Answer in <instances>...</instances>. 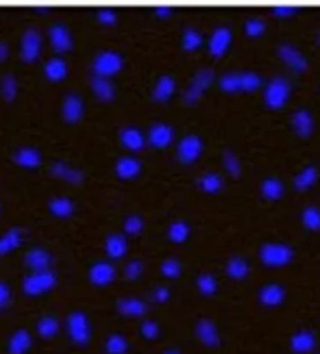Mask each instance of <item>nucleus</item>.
<instances>
[{
	"label": "nucleus",
	"mask_w": 320,
	"mask_h": 354,
	"mask_svg": "<svg viewBox=\"0 0 320 354\" xmlns=\"http://www.w3.org/2000/svg\"><path fill=\"white\" fill-rule=\"evenodd\" d=\"M48 209H51V213L55 215V218H70L72 211H74V207H72V203H70L68 198H55V200H51Z\"/></svg>",
	"instance_id": "obj_43"
},
{
	"label": "nucleus",
	"mask_w": 320,
	"mask_h": 354,
	"mask_svg": "<svg viewBox=\"0 0 320 354\" xmlns=\"http://www.w3.org/2000/svg\"><path fill=\"white\" fill-rule=\"evenodd\" d=\"M0 94H3V98L7 102H11L15 98V94H18V83H15L11 74H5L3 79H0Z\"/></svg>",
	"instance_id": "obj_47"
},
{
	"label": "nucleus",
	"mask_w": 320,
	"mask_h": 354,
	"mask_svg": "<svg viewBox=\"0 0 320 354\" xmlns=\"http://www.w3.org/2000/svg\"><path fill=\"white\" fill-rule=\"evenodd\" d=\"M203 140L198 135L190 133V135H183L179 144H177V161L183 165H192L201 159L203 155Z\"/></svg>",
	"instance_id": "obj_6"
},
{
	"label": "nucleus",
	"mask_w": 320,
	"mask_h": 354,
	"mask_svg": "<svg viewBox=\"0 0 320 354\" xmlns=\"http://www.w3.org/2000/svg\"><path fill=\"white\" fill-rule=\"evenodd\" d=\"M194 333H196V339L201 342L205 348H218L220 342H222L218 326L213 324V319H209V317L198 319L196 326H194Z\"/></svg>",
	"instance_id": "obj_11"
},
{
	"label": "nucleus",
	"mask_w": 320,
	"mask_h": 354,
	"mask_svg": "<svg viewBox=\"0 0 320 354\" xmlns=\"http://www.w3.org/2000/svg\"><path fill=\"white\" fill-rule=\"evenodd\" d=\"M222 167L224 172L231 176V178H240L242 176V161L240 157L231 148H222Z\"/></svg>",
	"instance_id": "obj_35"
},
{
	"label": "nucleus",
	"mask_w": 320,
	"mask_h": 354,
	"mask_svg": "<svg viewBox=\"0 0 320 354\" xmlns=\"http://www.w3.org/2000/svg\"><path fill=\"white\" fill-rule=\"evenodd\" d=\"M316 44L320 46V30H318V35H316Z\"/></svg>",
	"instance_id": "obj_58"
},
{
	"label": "nucleus",
	"mask_w": 320,
	"mask_h": 354,
	"mask_svg": "<svg viewBox=\"0 0 320 354\" xmlns=\"http://www.w3.org/2000/svg\"><path fill=\"white\" fill-rule=\"evenodd\" d=\"M299 220L305 230H310V233H320V207H316V205L303 207Z\"/></svg>",
	"instance_id": "obj_27"
},
{
	"label": "nucleus",
	"mask_w": 320,
	"mask_h": 354,
	"mask_svg": "<svg viewBox=\"0 0 320 354\" xmlns=\"http://www.w3.org/2000/svg\"><path fill=\"white\" fill-rule=\"evenodd\" d=\"M166 354H181V352H177V350H168Z\"/></svg>",
	"instance_id": "obj_57"
},
{
	"label": "nucleus",
	"mask_w": 320,
	"mask_h": 354,
	"mask_svg": "<svg viewBox=\"0 0 320 354\" xmlns=\"http://www.w3.org/2000/svg\"><path fill=\"white\" fill-rule=\"evenodd\" d=\"M264 89V79L259 72L242 70L240 72V94H255V91Z\"/></svg>",
	"instance_id": "obj_25"
},
{
	"label": "nucleus",
	"mask_w": 320,
	"mask_h": 354,
	"mask_svg": "<svg viewBox=\"0 0 320 354\" xmlns=\"http://www.w3.org/2000/svg\"><path fill=\"white\" fill-rule=\"evenodd\" d=\"M312 354H320V352H312Z\"/></svg>",
	"instance_id": "obj_59"
},
{
	"label": "nucleus",
	"mask_w": 320,
	"mask_h": 354,
	"mask_svg": "<svg viewBox=\"0 0 320 354\" xmlns=\"http://www.w3.org/2000/svg\"><path fill=\"white\" fill-rule=\"evenodd\" d=\"M142 335H144V339H148V342L157 339V337H159V326L155 324V322L144 319L142 322Z\"/></svg>",
	"instance_id": "obj_50"
},
{
	"label": "nucleus",
	"mask_w": 320,
	"mask_h": 354,
	"mask_svg": "<svg viewBox=\"0 0 320 354\" xmlns=\"http://www.w3.org/2000/svg\"><path fill=\"white\" fill-rule=\"evenodd\" d=\"M42 53V37L35 28H26L24 35H22V44H20V55H22V61L24 64H33L37 61Z\"/></svg>",
	"instance_id": "obj_15"
},
{
	"label": "nucleus",
	"mask_w": 320,
	"mask_h": 354,
	"mask_svg": "<svg viewBox=\"0 0 320 354\" xmlns=\"http://www.w3.org/2000/svg\"><path fill=\"white\" fill-rule=\"evenodd\" d=\"M146 142L152 148L163 150V148H168V146L175 142V129L170 124H166V122H155V124L148 129Z\"/></svg>",
	"instance_id": "obj_12"
},
{
	"label": "nucleus",
	"mask_w": 320,
	"mask_h": 354,
	"mask_svg": "<svg viewBox=\"0 0 320 354\" xmlns=\"http://www.w3.org/2000/svg\"><path fill=\"white\" fill-rule=\"evenodd\" d=\"M57 279L53 272H35L26 276V279L22 281V289L26 296H39V294H46V291H51L55 287Z\"/></svg>",
	"instance_id": "obj_9"
},
{
	"label": "nucleus",
	"mask_w": 320,
	"mask_h": 354,
	"mask_svg": "<svg viewBox=\"0 0 320 354\" xmlns=\"http://www.w3.org/2000/svg\"><path fill=\"white\" fill-rule=\"evenodd\" d=\"M285 298H287V291L279 283H268L257 289V302L262 304L264 309H277V306L285 302Z\"/></svg>",
	"instance_id": "obj_10"
},
{
	"label": "nucleus",
	"mask_w": 320,
	"mask_h": 354,
	"mask_svg": "<svg viewBox=\"0 0 320 354\" xmlns=\"http://www.w3.org/2000/svg\"><path fill=\"white\" fill-rule=\"evenodd\" d=\"M13 161L18 163L20 167H26V170H35V167L42 163V157L35 148H20L13 155Z\"/></svg>",
	"instance_id": "obj_32"
},
{
	"label": "nucleus",
	"mask_w": 320,
	"mask_h": 354,
	"mask_svg": "<svg viewBox=\"0 0 320 354\" xmlns=\"http://www.w3.org/2000/svg\"><path fill=\"white\" fill-rule=\"evenodd\" d=\"M68 333L72 337V342L76 346H85L89 342V322L85 317V313L74 311L68 317Z\"/></svg>",
	"instance_id": "obj_13"
},
{
	"label": "nucleus",
	"mask_w": 320,
	"mask_h": 354,
	"mask_svg": "<svg viewBox=\"0 0 320 354\" xmlns=\"http://www.w3.org/2000/svg\"><path fill=\"white\" fill-rule=\"evenodd\" d=\"M159 272H161L163 279H179L181 272H183V270H181V261H179V259H175V257L161 261Z\"/></svg>",
	"instance_id": "obj_46"
},
{
	"label": "nucleus",
	"mask_w": 320,
	"mask_h": 354,
	"mask_svg": "<svg viewBox=\"0 0 320 354\" xmlns=\"http://www.w3.org/2000/svg\"><path fill=\"white\" fill-rule=\"evenodd\" d=\"M44 74H46V79L53 81V83L64 81L66 76H68V66H66V61H64V59H51L48 64L44 66Z\"/></svg>",
	"instance_id": "obj_34"
},
{
	"label": "nucleus",
	"mask_w": 320,
	"mask_h": 354,
	"mask_svg": "<svg viewBox=\"0 0 320 354\" xmlns=\"http://www.w3.org/2000/svg\"><path fill=\"white\" fill-rule=\"evenodd\" d=\"M30 348V335L26 330H18L9 339V354H24Z\"/></svg>",
	"instance_id": "obj_41"
},
{
	"label": "nucleus",
	"mask_w": 320,
	"mask_h": 354,
	"mask_svg": "<svg viewBox=\"0 0 320 354\" xmlns=\"http://www.w3.org/2000/svg\"><path fill=\"white\" fill-rule=\"evenodd\" d=\"M290 129H292V133L299 137V140H310L316 131V122H314L312 111L305 109V106L294 109L292 115H290Z\"/></svg>",
	"instance_id": "obj_8"
},
{
	"label": "nucleus",
	"mask_w": 320,
	"mask_h": 354,
	"mask_svg": "<svg viewBox=\"0 0 320 354\" xmlns=\"http://www.w3.org/2000/svg\"><path fill=\"white\" fill-rule=\"evenodd\" d=\"M142 270H144V266H142V261H131V263L125 268V276L129 281H135L137 276L142 274Z\"/></svg>",
	"instance_id": "obj_52"
},
{
	"label": "nucleus",
	"mask_w": 320,
	"mask_h": 354,
	"mask_svg": "<svg viewBox=\"0 0 320 354\" xmlns=\"http://www.w3.org/2000/svg\"><path fill=\"white\" fill-rule=\"evenodd\" d=\"M120 144L125 146L127 150H131V152H140V150H144L146 140H144V135L137 129L125 127V129L120 131Z\"/></svg>",
	"instance_id": "obj_24"
},
{
	"label": "nucleus",
	"mask_w": 320,
	"mask_h": 354,
	"mask_svg": "<svg viewBox=\"0 0 320 354\" xmlns=\"http://www.w3.org/2000/svg\"><path fill=\"white\" fill-rule=\"evenodd\" d=\"M107 354H127L129 344L122 335H109L107 337V344H105Z\"/></svg>",
	"instance_id": "obj_44"
},
{
	"label": "nucleus",
	"mask_w": 320,
	"mask_h": 354,
	"mask_svg": "<svg viewBox=\"0 0 320 354\" xmlns=\"http://www.w3.org/2000/svg\"><path fill=\"white\" fill-rule=\"evenodd\" d=\"M175 89H177L175 79L170 74H163L157 79L155 87H152V100H155V102H168L175 96Z\"/></svg>",
	"instance_id": "obj_22"
},
{
	"label": "nucleus",
	"mask_w": 320,
	"mask_h": 354,
	"mask_svg": "<svg viewBox=\"0 0 320 354\" xmlns=\"http://www.w3.org/2000/svg\"><path fill=\"white\" fill-rule=\"evenodd\" d=\"M196 291H198V294H201L203 298L216 296V291H218V279H216L213 274H209V272L198 274V279H196Z\"/></svg>",
	"instance_id": "obj_33"
},
{
	"label": "nucleus",
	"mask_w": 320,
	"mask_h": 354,
	"mask_svg": "<svg viewBox=\"0 0 320 354\" xmlns=\"http://www.w3.org/2000/svg\"><path fill=\"white\" fill-rule=\"evenodd\" d=\"M318 178H320L318 167L314 163H308V165L301 167V170L292 176V187L296 192H310L314 185L318 183Z\"/></svg>",
	"instance_id": "obj_18"
},
{
	"label": "nucleus",
	"mask_w": 320,
	"mask_h": 354,
	"mask_svg": "<svg viewBox=\"0 0 320 354\" xmlns=\"http://www.w3.org/2000/svg\"><path fill=\"white\" fill-rule=\"evenodd\" d=\"M37 333L39 337H44V339H51V337H55L59 333V322L55 317H42L37 322Z\"/></svg>",
	"instance_id": "obj_45"
},
{
	"label": "nucleus",
	"mask_w": 320,
	"mask_h": 354,
	"mask_svg": "<svg viewBox=\"0 0 320 354\" xmlns=\"http://www.w3.org/2000/svg\"><path fill=\"white\" fill-rule=\"evenodd\" d=\"M125 66V61L122 57L114 50H105V53H98L91 61V70H94V76H100V79H109V76L118 74Z\"/></svg>",
	"instance_id": "obj_7"
},
{
	"label": "nucleus",
	"mask_w": 320,
	"mask_h": 354,
	"mask_svg": "<svg viewBox=\"0 0 320 354\" xmlns=\"http://www.w3.org/2000/svg\"><path fill=\"white\" fill-rule=\"evenodd\" d=\"M24 263L30 270H35V272H46L51 266V254L46 250H42V248H33V250H28L24 254Z\"/></svg>",
	"instance_id": "obj_29"
},
{
	"label": "nucleus",
	"mask_w": 320,
	"mask_h": 354,
	"mask_svg": "<svg viewBox=\"0 0 320 354\" xmlns=\"http://www.w3.org/2000/svg\"><path fill=\"white\" fill-rule=\"evenodd\" d=\"M257 257H259V263L262 266H266L270 270H281L294 261V248L283 241H266L259 245Z\"/></svg>",
	"instance_id": "obj_2"
},
{
	"label": "nucleus",
	"mask_w": 320,
	"mask_h": 354,
	"mask_svg": "<svg viewBox=\"0 0 320 354\" xmlns=\"http://www.w3.org/2000/svg\"><path fill=\"white\" fill-rule=\"evenodd\" d=\"M231 41H233L231 26H226V24L216 26L209 33V37H207V53H209V57L222 59L226 55V50L231 48Z\"/></svg>",
	"instance_id": "obj_5"
},
{
	"label": "nucleus",
	"mask_w": 320,
	"mask_h": 354,
	"mask_svg": "<svg viewBox=\"0 0 320 354\" xmlns=\"http://www.w3.org/2000/svg\"><path fill=\"white\" fill-rule=\"evenodd\" d=\"M196 187L207 196H216L224 189V178L218 172H203L196 178Z\"/></svg>",
	"instance_id": "obj_20"
},
{
	"label": "nucleus",
	"mask_w": 320,
	"mask_h": 354,
	"mask_svg": "<svg viewBox=\"0 0 320 354\" xmlns=\"http://www.w3.org/2000/svg\"><path fill=\"white\" fill-rule=\"evenodd\" d=\"M290 96H292V83H290L287 76H272L264 83L262 89V102L266 109L270 111H281L283 106L290 102Z\"/></svg>",
	"instance_id": "obj_1"
},
{
	"label": "nucleus",
	"mask_w": 320,
	"mask_h": 354,
	"mask_svg": "<svg viewBox=\"0 0 320 354\" xmlns=\"http://www.w3.org/2000/svg\"><path fill=\"white\" fill-rule=\"evenodd\" d=\"M285 194V185L277 176H264L259 180V196H262L266 203H277Z\"/></svg>",
	"instance_id": "obj_17"
},
{
	"label": "nucleus",
	"mask_w": 320,
	"mask_h": 354,
	"mask_svg": "<svg viewBox=\"0 0 320 354\" xmlns=\"http://www.w3.org/2000/svg\"><path fill=\"white\" fill-rule=\"evenodd\" d=\"M203 44H207V41L203 39V35L198 33L194 26L183 28V33H181V48L183 50H186V53H196Z\"/></svg>",
	"instance_id": "obj_30"
},
{
	"label": "nucleus",
	"mask_w": 320,
	"mask_h": 354,
	"mask_svg": "<svg viewBox=\"0 0 320 354\" xmlns=\"http://www.w3.org/2000/svg\"><path fill=\"white\" fill-rule=\"evenodd\" d=\"M270 13L274 15V18H290V15L301 13V7H296V5H274L270 9Z\"/></svg>",
	"instance_id": "obj_49"
},
{
	"label": "nucleus",
	"mask_w": 320,
	"mask_h": 354,
	"mask_svg": "<svg viewBox=\"0 0 320 354\" xmlns=\"http://www.w3.org/2000/svg\"><path fill=\"white\" fill-rule=\"evenodd\" d=\"M218 87L222 94L238 96L240 94V72H224L218 76Z\"/></svg>",
	"instance_id": "obj_37"
},
{
	"label": "nucleus",
	"mask_w": 320,
	"mask_h": 354,
	"mask_svg": "<svg viewBox=\"0 0 320 354\" xmlns=\"http://www.w3.org/2000/svg\"><path fill=\"white\" fill-rule=\"evenodd\" d=\"M83 109L85 104L83 100L76 96V94H70L66 100H64V106H61V115H64L66 122H70V124H74V122H79L83 118Z\"/></svg>",
	"instance_id": "obj_23"
},
{
	"label": "nucleus",
	"mask_w": 320,
	"mask_h": 354,
	"mask_svg": "<svg viewBox=\"0 0 320 354\" xmlns=\"http://www.w3.org/2000/svg\"><path fill=\"white\" fill-rule=\"evenodd\" d=\"M20 241H22V235H20V230H15V228H11V230H7V233L0 237V257L3 254H7V252H11V250H15L20 245Z\"/></svg>",
	"instance_id": "obj_42"
},
{
	"label": "nucleus",
	"mask_w": 320,
	"mask_h": 354,
	"mask_svg": "<svg viewBox=\"0 0 320 354\" xmlns=\"http://www.w3.org/2000/svg\"><path fill=\"white\" fill-rule=\"evenodd\" d=\"M91 91H94V96L103 102H112L116 98V87L112 85L109 79H100V76H91Z\"/></svg>",
	"instance_id": "obj_26"
},
{
	"label": "nucleus",
	"mask_w": 320,
	"mask_h": 354,
	"mask_svg": "<svg viewBox=\"0 0 320 354\" xmlns=\"http://www.w3.org/2000/svg\"><path fill=\"white\" fill-rule=\"evenodd\" d=\"M224 274H226V279H231V281H244V279H249V276H251V263H249V259H244L240 254L229 257L224 261Z\"/></svg>",
	"instance_id": "obj_16"
},
{
	"label": "nucleus",
	"mask_w": 320,
	"mask_h": 354,
	"mask_svg": "<svg viewBox=\"0 0 320 354\" xmlns=\"http://www.w3.org/2000/svg\"><path fill=\"white\" fill-rule=\"evenodd\" d=\"M7 302H9V287L3 281H0V309L7 306Z\"/></svg>",
	"instance_id": "obj_54"
},
{
	"label": "nucleus",
	"mask_w": 320,
	"mask_h": 354,
	"mask_svg": "<svg viewBox=\"0 0 320 354\" xmlns=\"http://www.w3.org/2000/svg\"><path fill=\"white\" fill-rule=\"evenodd\" d=\"M140 172H142V163L137 161L135 157H120L118 163H116V174L120 178H125V180L135 178Z\"/></svg>",
	"instance_id": "obj_28"
},
{
	"label": "nucleus",
	"mask_w": 320,
	"mask_h": 354,
	"mask_svg": "<svg viewBox=\"0 0 320 354\" xmlns=\"http://www.w3.org/2000/svg\"><path fill=\"white\" fill-rule=\"evenodd\" d=\"M118 313L129 315V317H142L146 313V304L140 298H122L118 300Z\"/></svg>",
	"instance_id": "obj_31"
},
{
	"label": "nucleus",
	"mask_w": 320,
	"mask_h": 354,
	"mask_svg": "<svg viewBox=\"0 0 320 354\" xmlns=\"http://www.w3.org/2000/svg\"><path fill=\"white\" fill-rule=\"evenodd\" d=\"M155 15H157V18H168V15H172V9L170 7H157Z\"/></svg>",
	"instance_id": "obj_55"
},
{
	"label": "nucleus",
	"mask_w": 320,
	"mask_h": 354,
	"mask_svg": "<svg viewBox=\"0 0 320 354\" xmlns=\"http://www.w3.org/2000/svg\"><path fill=\"white\" fill-rule=\"evenodd\" d=\"M266 28H268L266 20H264V18H259V15L247 18V20H244V26H242L244 35L251 37V39H259V37H262V35L266 33Z\"/></svg>",
	"instance_id": "obj_38"
},
{
	"label": "nucleus",
	"mask_w": 320,
	"mask_h": 354,
	"mask_svg": "<svg viewBox=\"0 0 320 354\" xmlns=\"http://www.w3.org/2000/svg\"><path fill=\"white\" fill-rule=\"evenodd\" d=\"M190 224L188 222H183V220H175L170 226H168V239H170L172 243H183V241H188L190 237Z\"/></svg>",
	"instance_id": "obj_40"
},
{
	"label": "nucleus",
	"mask_w": 320,
	"mask_h": 354,
	"mask_svg": "<svg viewBox=\"0 0 320 354\" xmlns=\"http://www.w3.org/2000/svg\"><path fill=\"white\" fill-rule=\"evenodd\" d=\"M152 300L159 302V304L168 302V300H170V289H168V287H157L155 291H152Z\"/></svg>",
	"instance_id": "obj_53"
},
{
	"label": "nucleus",
	"mask_w": 320,
	"mask_h": 354,
	"mask_svg": "<svg viewBox=\"0 0 320 354\" xmlns=\"http://www.w3.org/2000/svg\"><path fill=\"white\" fill-rule=\"evenodd\" d=\"M7 55H9V46L5 41H0V61H5Z\"/></svg>",
	"instance_id": "obj_56"
},
{
	"label": "nucleus",
	"mask_w": 320,
	"mask_h": 354,
	"mask_svg": "<svg viewBox=\"0 0 320 354\" xmlns=\"http://www.w3.org/2000/svg\"><path fill=\"white\" fill-rule=\"evenodd\" d=\"M51 172H53L55 176H59V178H64V180H70V183H74V185H79V183L83 180V172L74 170V167H70V165H68V163H64V161H57V163H53Z\"/></svg>",
	"instance_id": "obj_39"
},
{
	"label": "nucleus",
	"mask_w": 320,
	"mask_h": 354,
	"mask_svg": "<svg viewBox=\"0 0 320 354\" xmlns=\"http://www.w3.org/2000/svg\"><path fill=\"white\" fill-rule=\"evenodd\" d=\"M105 252L109 254L112 259H122L127 254V239L122 235H118V233L109 235L105 239Z\"/></svg>",
	"instance_id": "obj_36"
},
{
	"label": "nucleus",
	"mask_w": 320,
	"mask_h": 354,
	"mask_svg": "<svg viewBox=\"0 0 320 354\" xmlns=\"http://www.w3.org/2000/svg\"><path fill=\"white\" fill-rule=\"evenodd\" d=\"M274 53H277V59H279V64L290 72V74H305L310 70V61L308 57H305L296 46L292 44H279L277 48H274Z\"/></svg>",
	"instance_id": "obj_4"
},
{
	"label": "nucleus",
	"mask_w": 320,
	"mask_h": 354,
	"mask_svg": "<svg viewBox=\"0 0 320 354\" xmlns=\"http://www.w3.org/2000/svg\"><path fill=\"white\" fill-rule=\"evenodd\" d=\"M316 333L310 330V328H301V330H294L292 337H290V352L292 354H312L316 352Z\"/></svg>",
	"instance_id": "obj_14"
},
{
	"label": "nucleus",
	"mask_w": 320,
	"mask_h": 354,
	"mask_svg": "<svg viewBox=\"0 0 320 354\" xmlns=\"http://www.w3.org/2000/svg\"><path fill=\"white\" fill-rule=\"evenodd\" d=\"M114 279H116V270H114L112 263H107V261H98V263H94V266L89 268V281H91V285L105 287V285H109Z\"/></svg>",
	"instance_id": "obj_19"
},
{
	"label": "nucleus",
	"mask_w": 320,
	"mask_h": 354,
	"mask_svg": "<svg viewBox=\"0 0 320 354\" xmlns=\"http://www.w3.org/2000/svg\"><path fill=\"white\" fill-rule=\"evenodd\" d=\"M142 230H144V220L140 218V215H129V218L125 220V233L140 235Z\"/></svg>",
	"instance_id": "obj_48"
},
{
	"label": "nucleus",
	"mask_w": 320,
	"mask_h": 354,
	"mask_svg": "<svg viewBox=\"0 0 320 354\" xmlns=\"http://www.w3.org/2000/svg\"><path fill=\"white\" fill-rule=\"evenodd\" d=\"M213 81H216V72H213L211 68H201V70H198L190 79L186 91H183V104H188V106L196 104L198 100L205 96V91L213 85Z\"/></svg>",
	"instance_id": "obj_3"
},
{
	"label": "nucleus",
	"mask_w": 320,
	"mask_h": 354,
	"mask_svg": "<svg viewBox=\"0 0 320 354\" xmlns=\"http://www.w3.org/2000/svg\"><path fill=\"white\" fill-rule=\"evenodd\" d=\"M96 20H98L100 24H105V26H114L116 20H118V15H116V11H112V9H100V11L96 13Z\"/></svg>",
	"instance_id": "obj_51"
},
{
	"label": "nucleus",
	"mask_w": 320,
	"mask_h": 354,
	"mask_svg": "<svg viewBox=\"0 0 320 354\" xmlns=\"http://www.w3.org/2000/svg\"><path fill=\"white\" fill-rule=\"evenodd\" d=\"M48 37H51V46L57 53H68L72 48V35L64 24H53L48 30Z\"/></svg>",
	"instance_id": "obj_21"
}]
</instances>
